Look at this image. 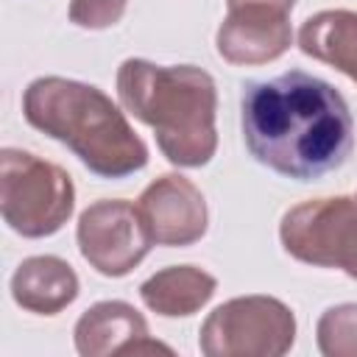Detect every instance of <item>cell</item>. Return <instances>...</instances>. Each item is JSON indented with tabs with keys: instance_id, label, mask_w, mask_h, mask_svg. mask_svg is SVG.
Listing matches in <instances>:
<instances>
[{
	"instance_id": "5b68a950",
	"label": "cell",
	"mask_w": 357,
	"mask_h": 357,
	"mask_svg": "<svg viewBox=\"0 0 357 357\" xmlns=\"http://www.w3.org/2000/svg\"><path fill=\"white\" fill-rule=\"evenodd\" d=\"M296 340L290 307L273 296L223 301L201 324L198 349L206 357H279Z\"/></svg>"
},
{
	"instance_id": "4fadbf2b",
	"label": "cell",
	"mask_w": 357,
	"mask_h": 357,
	"mask_svg": "<svg viewBox=\"0 0 357 357\" xmlns=\"http://www.w3.org/2000/svg\"><path fill=\"white\" fill-rule=\"evenodd\" d=\"M215 276L195 265H170L139 284L145 307L165 318H184L198 312L215 296Z\"/></svg>"
},
{
	"instance_id": "3957f363",
	"label": "cell",
	"mask_w": 357,
	"mask_h": 357,
	"mask_svg": "<svg viewBox=\"0 0 357 357\" xmlns=\"http://www.w3.org/2000/svg\"><path fill=\"white\" fill-rule=\"evenodd\" d=\"M25 120L64 142L95 176L126 178L145 167L148 145L134 134L117 103L92 84L45 75L22 95Z\"/></svg>"
},
{
	"instance_id": "8992f818",
	"label": "cell",
	"mask_w": 357,
	"mask_h": 357,
	"mask_svg": "<svg viewBox=\"0 0 357 357\" xmlns=\"http://www.w3.org/2000/svg\"><path fill=\"white\" fill-rule=\"evenodd\" d=\"M279 240L293 259L357 279V198H312L287 209Z\"/></svg>"
},
{
	"instance_id": "7a4b0ae2",
	"label": "cell",
	"mask_w": 357,
	"mask_h": 357,
	"mask_svg": "<svg viewBox=\"0 0 357 357\" xmlns=\"http://www.w3.org/2000/svg\"><path fill=\"white\" fill-rule=\"evenodd\" d=\"M117 95L126 112L153 128L167 162L201 167L215 156L218 89L206 70L126 59L117 70Z\"/></svg>"
},
{
	"instance_id": "2e32d148",
	"label": "cell",
	"mask_w": 357,
	"mask_h": 357,
	"mask_svg": "<svg viewBox=\"0 0 357 357\" xmlns=\"http://www.w3.org/2000/svg\"><path fill=\"white\" fill-rule=\"evenodd\" d=\"M229 8H243V6H265V8H276L290 14V8L296 6V0H226Z\"/></svg>"
},
{
	"instance_id": "52a82bcc",
	"label": "cell",
	"mask_w": 357,
	"mask_h": 357,
	"mask_svg": "<svg viewBox=\"0 0 357 357\" xmlns=\"http://www.w3.org/2000/svg\"><path fill=\"white\" fill-rule=\"evenodd\" d=\"M75 237L81 257L112 279L134 271L153 245L142 209L120 198L89 204L78 218Z\"/></svg>"
},
{
	"instance_id": "5bb4252c",
	"label": "cell",
	"mask_w": 357,
	"mask_h": 357,
	"mask_svg": "<svg viewBox=\"0 0 357 357\" xmlns=\"http://www.w3.org/2000/svg\"><path fill=\"white\" fill-rule=\"evenodd\" d=\"M318 349L326 357H357V304L329 307L315 326Z\"/></svg>"
},
{
	"instance_id": "30bf717a",
	"label": "cell",
	"mask_w": 357,
	"mask_h": 357,
	"mask_svg": "<svg viewBox=\"0 0 357 357\" xmlns=\"http://www.w3.org/2000/svg\"><path fill=\"white\" fill-rule=\"evenodd\" d=\"M75 349L84 357L170 351V346L148 337L145 318L126 301H98L75 324Z\"/></svg>"
},
{
	"instance_id": "277c9868",
	"label": "cell",
	"mask_w": 357,
	"mask_h": 357,
	"mask_svg": "<svg viewBox=\"0 0 357 357\" xmlns=\"http://www.w3.org/2000/svg\"><path fill=\"white\" fill-rule=\"evenodd\" d=\"M75 187L64 167L28 151L0 153V209L8 229L22 237L56 234L73 215Z\"/></svg>"
},
{
	"instance_id": "8fae6325",
	"label": "cell",
	"mask_w": 357,
	"mask_h": 357,
	"mask_svg": "<svg viewBox=\"0 0 357 357\" xmlns=\"http://www.w3.org/2000/svg\"><path fill=\"white\" fill-rule=\"evenodd\" d=\"M14 301L36 315H56L78 296V276L61 257H28L11 276Z\"/></svg>"
},
{
	"instance_id": "9a60e30c",
	"label": "cell",
	"mask_w": 357,
	"mask_h": 357,
	"mask_svg": "<svg viewBox=\"0 0 357 357\" xmlns=\"http://www.w3.org/2000/svg\"><path fill=\"white\" fill-rule=\"evenodd\" d=\"M126 6H128V0H73L70 20L78 28H89V31L112 28L126 14Z\"/></svg>"
},
{
	"instance_id": "9c48e42d",
	"label": "cell",
	"mask_w": 357,
	"mask_h": 357,
	"mask_svg": "<svg viewBox=\"0 0 357 357\" xmlns=\"http://www.w3.org/2000/svg\"><path fill=\"white\" fill-rule=\"evenodd\" d=\"M293 42L284 11L265 6L229 8L218 28V53L229 64H265L279 59Z\"/></svg>"
},
{
	"instance_id": "7c38bea8",
	"label": "cell",
	"mask_w": 357,
	"mask_h": 357,
	"mask_svg": "<svg viewBox=\"0 0 357 357\" xmlns=\"http://www.w3.org/2000/svg\"><path fill=\"white\" fill-rule=\"evenodd\" d=\"M298 47L357 84V11L326 8L307 17L298 28Z\"/></svg>"
},
{
	"instance_id": "ba28073f",
	"label": "cell",
	"mask_w": 357,
	"mask_h": 357,
	"mask_svg": "<svg viewBox=\"0 0 357 357\" xmlns=\"http://www.w3.org/2000/svg\"><path fill=\"white\" fill-rule=\"evenodd\" d=\"M142 218L156 245H192L206 234V201L201 190L178 176L167 173L148 184L139 195Z\"/></svg>"
},
{
	"instance_id": "6da1fadb",
	"label": "cell",
	"mask_w": 357,
	"mask_h": 357,
	"mask_svg": "<svg viewBox=\"0 0 357 357\" xmlns=\"http://www.w3.org/2000/svg\"><path fill=\"white\" fill-rule=\"evenodd\" d=\"M240 126L248 153L296 181L337 170L354 145V120L343 95L301 70L245 84Z\"/></svg>"
}]
</instances>
